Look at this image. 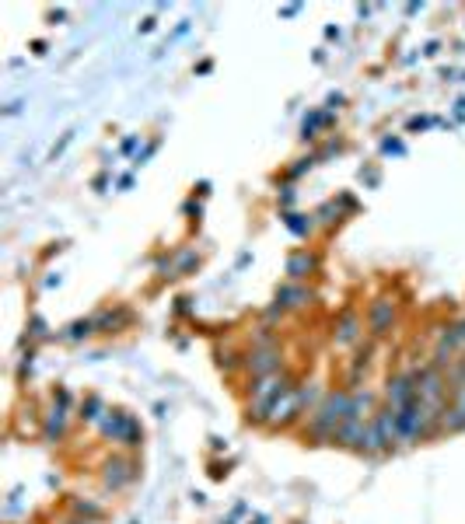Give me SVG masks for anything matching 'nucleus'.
<instances>
[{"label":"nucleus","instance_id":"nucleus-1","mask_svg":"<svg viewBox=\"0 0 465 524\" xmlns=\"http://www.w3.org/2000/svg\"><path fill=\"white\" fill-rule=\"evenodd\" d=\"M350 399H354V395H347V392L329 395V399L322 402L319 416L312 420V434H315V437H336L340 423H343V420H347V413H350Z\"/></svg>","mask_w":465,"mask_h":524},{"label":"nucleus","instance_id":"nucleus-2","mask_svg":"<svg viewBox=\"0 0 465 524\" xmlns=\"http://www.w3.org/2000/svg\"><path fill=\"white\" fill-rule=\"evenodd\" d=\"M431 416H434V413H431V406H424L420 395H417L410 406L396 409V434H399V441H417V437H424Z\"/></svg>","mask_w":465,"mask_h":524},{"label":"nucleus","instance_id":"nucleus-3","mask_svg":"<svg viewBox=\"0 0 465 524\" xmlns=\"http://www.w3.org/2000/svg\"><path fill=\"white\" fill-rule=\"evenodd\" d=\"M396 409H382L375 416V423H368V441H364V451H385L392 441H396Z\"/></svg>","mask_w":465,"mask_h":524},{"label":"nucleus","instance_id":"nucleus-4","mask_svg":"<svg viewBox=\"0 0 465 524\" xmlns=\"http://www.w3.org/2000/svg\"><path fill=\"white\" fill-rule=\"evenodd\" d=\"M249 371L256 374V378H266V374H277V367H280V353L273 350V346H259V350H252L249 353Z\"/></svg>","mask_w":465,"mask_h":524},{"label":"nucleus","instance_id":"nucleus-5","mask_svg":"<svg viewBox=\"0 0 465 524\" xmlns=\"http://www.w3.org/2000/svg\"><path fill=\"white\" fill-rule=\"evenodd\" d=\"M413 399H417L413 378H396V381L389 385V409H403V406H410Z\"/></svg>","mask_w":465,"mask_h":524},{"label":"nucleus","instance_id":"nucleus-6","mask_svg":"<svg viewBox=\"0 0 465 524\" xmlns=\"http://www.w3.org/2000/svg\"><path fill=\"white\" fill-rule=\"evenodd\" d=\"M102 430H105V434H109L112 441H123V444H137V441H133V423H130V420H126L123 413H112V416H109V420L102 423Z\"/></svg>","mask_w":465,"mask_h":524},{"label":"nucleus","instance_id":"nucleus-7","mask_svg":"<svg viewBox=\"0 0 465 524\" xmlns=\"http://www.w3.org/2000/svg\"><path fill=\"white\" fill-rule=\"evenodd\" d=\"M392 318H396V308H392V301H378V304L371 308V332H375V336L389 332Z\"/></svg>","mask_w":465,"mask_h":524},{"label":"nucleus","instance_id":"nucleus-8","mask_svg":"<svg viewBox=\"0 0 465 524\" xmlns=\"http://www.w3.org/2000/svg\"><path fill=\"white\" fill-rule=\"evenodd\" d=\"M133 479V469H130V462H123V458H116V462H109L105 465V483L112 486V490H119V486H126Z\"/></svg>","mask_w":465,"mask_h":524},{"label":"nucleus","instance_id":"nucleus-9","mask_svg":"<svg viewBox=\"0 0 465 524\" xmlns=\"http://www.w3.org/2000/svg\"><path fill=\"white\" fill-rule=\"evenodd\" d=\"M308 301V290H301V287H284L280 294H277V308L284 311V308H298V304H305Z\"/></svg>","mask_w":465,"mask_h":524},{"label":"nucleus","instance_id":"nucleus-10","mask_svg":"<svg viewBox=\"0 0 465 524\" xmlns=\"http://www.w3.org/2000/svg\"><path fill=\"white\" fill-rule=\"evenodd\" d=\"M357 325H361V322H357V315H347V318L340 322V332H336V343H354V339H357V332H361Z\"/></svg>","mask_w":465,"mask_h":524},{"label":"nucleus","instance_id":"nucleus-11","mask_svg":"<svg viewBox=\"0 0 465 524\" xmlns=\"http://www.w3.org/2000/svg\"><path fill=\"white\" fill-rule=\"evenodd\" d=\"M312 266H315V259H312V256H294V259L287 262V273H291V276L298 280V276H305V273H308Z\"/></svg>","mask_w":465,"mask_h":524},{"label":"nucleus","instance_id":"nucleus-12","mask_svg":"<svg viewBox=\"0 0 465 524\" xmlns=\"http://www.w3.org/2000/svg\"><path fill=\"white\" fill-rule=\"evenodd\" d=\"M60 430H63V409H53V416H49V423H46V434H49V437H60Z\"/></svg>","mask_w":465,"mask_h":524}]
</instances>
